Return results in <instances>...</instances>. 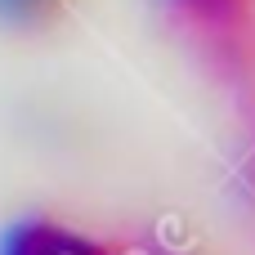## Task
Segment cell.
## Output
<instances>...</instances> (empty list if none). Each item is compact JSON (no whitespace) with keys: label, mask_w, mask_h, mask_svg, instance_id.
<instances>
[{"label":"cell","mask_w":255,"mask_h":255,"mask_svg":"<svg viewBox=\"0 0 255 255\" xmlns=\"http://www.w3.org/2000/svg\"><path fill=\"white\" fill-rule=\"evenodd\" d=\"M188 9H197V13H206V18H229V13H238L247 0H184Z\"/></svg>","instance_id":"3957f363"},{"label":"cell","mask_w":255,"mask_h":255,"mask_svg":"<svg viewBox=\"0 0 255 255\" xmlns=\"http://www.w3.org/2000/svg\"><path fill=\"white\" fill-rule=\"evenodd\" d=\"M67 0H0V18L13 22V27H40L49 22Z\"/></svg>","instance_id":"7a4b0ae2"},{"label":"cell","mask_w":255,"mask_h":255,"mask_svg":"<svg viewBox=\"0 0 255 255\" xmlns=\"http://www.w3.org/2000/svg\"><path fill=\"white\" fill-rule=\"evenodd\" d=\"M0 255H108L99 242L49 224V220H22L0 238Z\"/></svg>","instance_id":"6da1fadb"}]
</instances>
